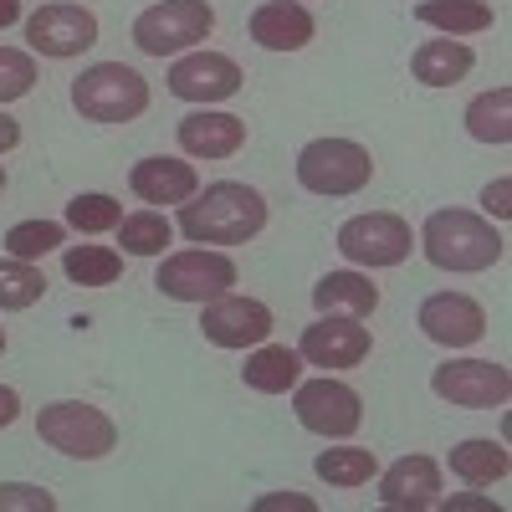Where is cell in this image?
Returning a JSON list of instances; mask_svg holds the SVG:
<instances>
[{"mask_svg": "<svg viewBox=\"0 0 512 512\" xmlns=\"http://www.w3.org/2000/svg\"><path fill=\"white\" fill-rule=\"evenodd\" d=\"M16 415H21V395L11 390V384H0V431L16 425Z\"/></svg>", "mask_w": 512, "mask_h": 512, "instance_id": "obj_36", "label": "cell"}, {"mask_svg": "<svg viewBox=\"0 0 512 512\" xmlns=\"http://www.w3.org/2000/svg\"><path fill=\"white\" fill-rule=\"evenodd\" d=\"M472 67H477V52L456 36L425 41V47H415V57H410V72H415V82H425V88H451V82H461Z\"/></svg>", "mask_w": 512, "mask_h": 512, "instance_id": "obj_21", "label": "cell"}, {"mask_svg": "<svg viewBox=\"0 0 512 512\" xmlns=\"http://www.w3.org/2000/svg\"><path fill=\"white\" fill-rule=\"evenodd\" d=\"M415 236H410V221L390 216V210H369V216H349L338 226V251L344 262L364 267V272H379V267H400L410 256Z\"/></svg>", "mask_w": 512, "mask_h": 512, "instance_id": "obj_9", "label": "cell"}, {"mask_svg": "<svg viewBox=\"0 0 512 512\" xmlns=\"http://www.w3.org/2000/svg\"><path fill=\"white\" fill-rule=\"evenodd\" d=\"M169 241H175V226H169L159 210H134V216L118 221V246L128 256H164Z\"/></svg>", "mask_w": 512, "mask_h": 512, "instance_id": "obj_29", "label": "cell"}, {"mask_svg": "<svg viewBox=\"0 0 512 512\" xmlns=\"http://www.w3.org/2000/svg\"><path fill=\"white\" fill-rule=\"evenodd\" d=\"M379 502L395 512H431L441 502V461L431 456H400L379 472Z\"/></svg>", "mask_w": 512, "mask_h": 512, "instance_id": "obj_16", "label": "cell"}, {"mask_svg": "<svg viewBox=\"0 0 512 512\" xmlns=\"http://www.w3.org/2000/svg\"><path fill=\"white\" fill-rule=\"evenodd\" d=\"M36 88V57L21 47H0V108Z\"/></svg>", "mask_w": 512, "mask_h": 512, "instance_id": "obj_32", "label": "cell"}, {"mask_svg": "<svg viewBox=\"0 0 512 512\" xmlns=\"http://www.w3.org/2000/svg\"><path fill=\"white\" fill-rule=\"evenodd\" d=\"M436 507H492L487 497H451V502H436Z\"/></svg>", "mask_w": 512, "mask_h": 512, "instance_id": "obj_39", "label": "cell"}, {"mask_svg": "<svg viewBox=\"0 0 512 512\" xmlns=\"http://www.w3.org/2000/svg\"><path fill=\"white\" fill-rule=\"evenodd\" d=\"M200 333L205 344L216 349H256L272 338V308L256 303V297H241V292H221L210 297V303H200Z\"/></svg>", "mask_w": 512, "mask_h": 512, "instance_id": "obj_12", "label": "cell"}, {"mask_svg": "<svg viewBox=\"0 0 512 512\" xmlns=\"http://www.w3.org/2000/svg\"><path fill=\"white\" fill-rule=\"evenodd\" d=\"M374 180V154L354 139H313L297 154V185L308 195H359Z\"/></svg>", "mask_w": 512, "mask_h": 512, "instance_id": "obj_6", "label": "cell"}, {"mask_svg": "<svg viewBox=\"0 0 512 512\" xmlns=\"http://www.w3.org/2000/svg\"><path fill=\"white\" fill-rule=\"evenodd\" d=\"M16 144H21V123H16L6 108H0V154H11Z\"/></svg>", "mask_w": 512, "mask_h": 512, "instance_id": "obj_37", "label": "cell"}, {"mask_svg": "<svg viewBox=\"0 0 512 512\" xmlns=\"http://www.w3.org/2000/svg\"><path fill=\"white\" fill-rule=\"evenodd\" d=\"M47 297V277H41L36 262H21V256H0V313H21L31 303Z\"/></svg>", "mask_w": 512, "mask_h": 512, "instance_id": "obj_28", "label": "cell"}, {"mask_svg": "<svg viewBox=\"0 0 512 512\" xmlns=\"http://www.w3.org/2000/svg\"><path fill=\"white\" fill-rule=\"evenodd\" d=\"M446 466H451V477L466 482V487H492V482H502V477L512 472V456H507L502 441L472 436V441H456V446H451Z\"/></svg>", "mask_w": 512, "mask_h": 512, "instance_id": "obj_22", "label": "cell"}, {"mask_svg": "<svg viewBox=\"0 0 512 512\" xmlns=\"http://www.w3.org/2000/svg\"><path fill=\"white\" fill-rule=\"evenodd\" d=\"M415 21L441 36H477V31H492V6L487 0H420Z\"/></svg>", "mask_w": 512, "mask_h": 512, "instance_id": "obj_24", "label": "cell"}, {"mask_svg": "<svg viewBox=\"0 0 512 512\" xmlns=\"http://www.w3.org/2000/svg\"><path fill=\"white\" fill-rule=\"evenodd\" d=\"M36 436L72 461H103L118 446V425L88 400H57V405H41Z\"/></svg>", "mask_w": 512, "mask_h": 512, "instance_id": "obj_3", "label": "cell"}, {"mask_svg": "<svg viewBox=\"0 0 512 512\" xmlns=\"http://www.w3.org/2000/svg\"><path fill=\"white\" fill-rule=\"evenodd\" d=\"M62 272L77 287H113L123 277V256L113 246H67L62 251Z\"/></svg>", "mask_w": 512, "mask_h": 512, "instance_id": "obj_27", "label": "cell"}, {"mask_svg": "<svg viewBox=\"0 0 512 512\" xmlns=\"http://www.w3.org/2000/svg\"><path fill=\"white\" fill-rule=\"evenodd\" d=\"M313 16L297 6V0H267V6L251 11V41L267 52H303L313 41Z\"/></svg>", "mask_w": 512, "mask_h": 512, "instance_id": "obj_19", "label": "cell"}, {"mask_svg": "<svg viewBox=\"0 0 512 512\" xmlns=\"http://www.w3.org/2000/svg\"><path fill=\"white\" fill-rule=\"evenodd\" d=\"M0 354H6V328H0Z\"/></svg>", "mask_w": 512, "mask_h": 512, "instance_id": "obj_40", "label": "cell"}, {"mask_svg": "<svg viewBox=\"0 0 512 512\" xmlns=\"http://www.w3.org/2000/svg\"><path fill=\"white\" fill-rule=\"evenodd\" d=\"M210 31H216V6L210 0H159V6L139 11L134 47L144 57H180L195 52Z\"/></svg>", "mask_w": 512, "mask_h": 512, "instance_id": "obj_5", "label": "cell"}, {"mask_svg": "<svg viewBox=\"0 0 512 512\" xmlns=\"http://www.w3.org/2000/svg\"><path fill=\"white\" fill-rule=\"evenodd\" d=\"M292 410H297V425L323 441H349L364 420V400L359 390H349L344 379H297L292 384Z\"/></svg>", "mask_w": 512, "mask_h": 512, "instance_id": "obj_7", "label": "cell"}, {"mask_svg": "<svg viewBox=\"0 0 512 512\" xmlns=\"http://www.w3.org/2000/svg\"><path fill=\"white\" fill-rule=\"evenodd\" d=\"M420 251L425 262L441 267V272H487L502 262V231L487 216H472V210H431L420 226Z\"/></svg>", "mask_w": 512, "mask_h": 512, "instance_id": "obj_2", "label": "cell"}, {"mask_svg": "<svg viewBox=\"0 0 512 512\" xmlns=\"http://www.w3.org/2000/svg\"><path fill=\"white\" fill-rule=\"evenodd\" d=\"M466 134L477 144H512V88H492L466 103Z\"/></svg>", "mask_w": 512, "mask_h": 512, "instance_id": "obj_25", "label": "cell"}, {"mask_svg": "<svg viewBox=\"0 0 512 512\" xmlns=\"http://www.w3.org/2000/svg\"><path fill=\"white\" fill-rule=\"evenodd\" d=\"M26 41H31V52L52 57V62L82 57L98 41V16L88 6H72V0H52V6L26 16Z\"/></svg>", "mask_w": 512, "mask_h": 512, "instance_id": "obj_11", "label": "cell"}, {"mask_svg": "<svg viewBox=\"0 0 512 512\" xmlns=\"http://www.w3.org/2000/svg\"><path fill=\"white\" fill-rule=\"evenodd\" d=\"M169 93L175 98H185V103H200V108H210V103H226V98H236L241 93V67L226 57V52H180L175 57V67H169Z\"/></svg>", "mask_w": 512, "mask_h": 512, "instance_id": "obj_14", "label": "cell"}, {"mask_svg": "<svg viewBox=\"0 0 512 512\" xmlns=\"http://www.w3.org/2000/svg\"><path fill=\"white\" fill-rule=\"evenodd\" d=\"M277 507H292V512H313V497H297V492H277V497H256V512H277Z\"/></svg>", "mask_w": 512, "mask_h": 512, "instance_id": "obj_35", "label": "cell"}, {"mask_svg": "<svg viewBox=\"0 0 512 512\" xmlns=\"http://www.w3.org/2000/svg\"><path fill=\"white\" fill-rule=\"evenodd\" d=\"M72 108L88 123H128L149 108V82L123 62H93L72 82Z\"/></svg>", "mask_w": 512, "mask_h": 512, "instance_id": "obj_4", "label": "cell"}, {"mask_svg": "<svg viewBox=\"0 0 512 512\" xmlns=\"http://www.w3.org/2000/svg\"><path fill=\"white\" fill-rule=\"evenodd\" d=\"M0 190H6V169H0Z\"/></svg>", "mask_w": 512, "mask_h": 512, "instance_id": "obj_41", "label": "cell"}, {"mask_svg": "<svg viewBox=\"0 0 512 512\" xmlns=\"http://www.w3.org/2000/svg\"><path fill=\"white\" fill-rule=\"evenodd\" d=\"M313 472L328 482V487H369L374 477H379V456L374 451H364V446H333V451H323L318 461H313Z\"/></svg>", "mask_w": 512, "mask_h": 512, "instance_id": "obj_26", "label": "cell"}, {"mask_svg": "<svg viewBox=\"0 0 512 512\" xmlns=\"http://www.w3.org/2000/svg\"><path fill=\"white\" fill-rule=\"evenodd\" d=\"M57 512V497L31 482H0V512Z\"/></svg>", "mask_w": 512, "mask_h": 512, "instance_id": "obj_33", "label": "cell"}, {"mask_svg": "<svg viewBox=\"0 0 512 512\" xmlns=\"http://www.w3.org/2000/svg\"><path fill=\"white\" fill-rule=\"evenodd\" d=\"M313 308L318 313H349V318H369L379 308V287L364 272H328L313 287Z\"/></svg>", "mask_w": 512, "mask_h": 512, "instance_id": "obj_23", "label": "cell"}, {"mask_svg": "<svg viewBox=\"0 0 512 512\" xmlns=\"http://www.w3.org/2000/svg\"><path fill=\"white\" fill-rule=\"evenodd\" d=\"M431 390L461 410H502L512 400V374L492 359H446L431 374Z\"/></svg>", "mask_w": 512, "mask_h": 512, "instance_id": "obj_10", "label": "cell"}, {"mask_svg": "<svg viewBox=\"0 0 512 512\" xmlns=\"http://www.w3.org/2000/svg\"><path fill=\"white\" fill-rule=\"evenodd\" d=\"M154 287L175 303H210L236 287V262L216 246H190V251H175L164 256L159 272H154Z\"/></svg>", "mask_w": 512, "mask_h": 512, "instance_id": "obj_8", "label": "cell"}, {"mask_svg": "<svg viewBox=\"0 0 512 512\" xmlns=\"http://www.w3.org/2000/svg\"><path fill=\"white\" fill-rule=\"evenodd\" d=\"M128 190H134L144 205H185L195 190H200V175L190 159H175V154H149L128 169Z\"/></svg>", "mask_w": 512, "mask_h": 512, "instance_id": "obj_17", "label": "cell"}, {"mask_svg": "<svg viewBox=\"0 0 512 512\" xmlns=\"http://www.w3.org/2000/svg\"><path fill=\"white\" fill-rule=\"evenodd\" d=\"M21 21V0H0V31Z\"/></svg>", "mask_w": 512, "mask_h": 512, "instance_id": "obj_38", "label": "cell"}, {"mask_svg": "<svg viewBox=\"0 0 512 512\" xmlns=\"http://www.w3.org/2000/svg\"><path fill=\"white\" fill-rule=\"evenodd\" d=\"M369 349H374V333L349 313H318V323L297 338V354L313 369H354L369 359Z\"/></svg>", "mask_w": 512, "mask_h": 512, "instance_id": "obj_13", "label": "cell"}, {"mask_svg": "<svg viewBox=\"0 0 512 512\" xmlns=\"http://www.w3.org/2000/svg\"><path fill=\"white\" fill-rule=\"evenodd\" d=\"M482 210H487L492 221H507V216H512V180H507V175L482 190Z\"/></svg>", "mask_w": 512, "mask_h": 512, "instance_id": "obj_34", "label": "cell"}, {"mask_svg": "<svg viewBox=\"0 0 512 512\" xmlns=\"http://www.w3.org/2000/svg\"><path fill=\"white\" fill-rule=\"evenodd\" d=\"M57 246H67V221H16L6 231V256H21V262H41Z\"/></svg>", "mask_w": 512, "mask_h": 512, "instance_id": "obj_30", "label": "cell"}, {"mask_svg": "<svg viewBox=\"0 0 512 512\" xmlns=\"http://www.w3.org/2000/svg\"><path fill=\"white\" fill-rule=\"evenodd\" d=\"M118 221H123V205H118L113 195H103V190H88V195H77V200L67 205V226H72L77 236L118 231Z\"/></svg>", "mask_w": 512, "mask_h": 512, "instance_id": "obj_31", "label": "cell"}, {"mask_svg": "<svg viewBox=\"0 0 512 512\" xmlns=\"http://www.w3.org/2000/svg\"><path fill=\"white\" fill-rule=\"evenodd\" d=\"M241 379L256 395H287L292 384L303 379V354L287 349V344H256L241 364Z\"/></svg>", "mask_w": 512, "mask_h": 512, "instance_id": "obj_20", "label": "cell"}, {"mask_svg": "<svg viewBox=\"0 0 512 512\" xmlns=\"http://www.w3.org/2000/svg\"><path fill=\"white\" fill-rule=\"evenodd\" d=\"M175 226L195 246H241L251 236H262V226H267V195L241 185V180H216V185L195 190L180 205Z\"/></svg>", "mask_w": 512, "mask_h": 512, "instance_id": "obj_1", "label": "cell"}, {"mask_svg": "<svg viewBox=\"0 0 512 512\" xmlns=\"http://www.w3.org/2000/svg\"><path fill=\"white\" fill-rule=\"evenodd\" d=\"M420 333L441 349H472L487 333V308L466 292H431L420 303Z\"/></svg>", "mask_w": 512, "mask_h": 512, "instance_id": "obj_15", "label": "cell"}, {"mask_svg": "<svg viewBox=\"0 0 512 512\" xmlns=\"http://www.w3.org/2000/svg\"><path fill=\"white\" fill-rule=\"evenodd\" d=\"M180 149L185 159H231L246 144V123L236 113H216V108H195L180 118Z\"/></svg>", "mask_w": 512, "mask_h": 512, "instance_id": "obj_18", "label": "cell"}]
</instances>
